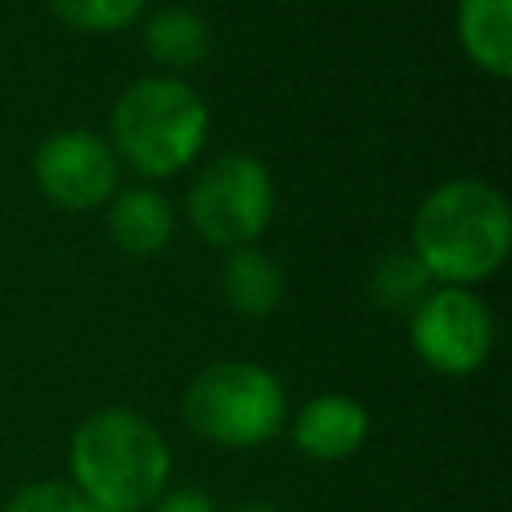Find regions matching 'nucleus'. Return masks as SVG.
I'll list each match as a JSON object with an SVG mask.
<instances>
[{"label":"nucleus","mask_w":512,"mask_h":512,"mask_svg":"<svg viewBox=\"0 0 512 512\" xmlns=\"http://www.w3.org/2000/svg\"><path fill=\"white\" fill-rule=\"evenodd\" d=\"M72 488L96 512H148L172 476L168 440L152 420L128 408L84 416L68 444Z\"/></svg>","instance_id":"obj_1"},{"label":"nucleus","mask_w":512,"mask_h":512,"mask_svg":"<svg viewBox=\"0 0 512 512\" xmlns=\"http://www.w3.org/2000/svg\"><path fill=\"white\" fill-rule=\"evenodd\" d=\"M512 244V212L484 180H448L424 196L412 220V256L448 288L492 276Z\"/></svg>","instance_id":"obj_2"},{"label":"nucleus","mask_w":512,"mask_h":512,"mask_svg":"<svg viewBox=\"0 0 512 512\" xmlns=\"http://www.w3.org/2000/svg\"><path fill=\"white\" fill-rule=\"evenodd\" d=\"M208 108L180 76H144L112 108L116 152L148 176H172L204 148Z\"/></svg>","instance_id":"obj_3"},{"label":"nucleus","mask_w":512,"mask_h":512,"mask_svg":"<svg viewBox=\"0 0 512 512\" xmlns=\"http://www.w3.org/2000/svg\"><path fill=\"white\" fill-rule=\"evenodd\" d=\"M184 424L216 448H260L288 420L284 384L256 360H216L184 388Z\"/></svg>","instance_id":"obj_4"},{"label":"nucleus","mask_w":512,"mask_h":512,"mask_svg":"<svg viewBox=\"0 0 512 512\" xmlns=\"http://www.w3.org/2000/svg\"><path fill=\"white\" fill-rule=\"evenodd\" d=\"M196 232L220 248H248L272 216V176L248 152L216 156L188 188Z\"/></svg>","instance_id":"obj_5"},{"label":"nucleus","mask_w":512,"mask_h":512,"mask_svg":"<svg viewBox=\"0 0 512 512\" xmlns=\"http://www.w3.org/2000/svg\"><path fill=\"white\" fill-rule=\"evenodd\" d=\"M416 356L444 376L476 372L492 352V312L468 288H432L408 320Z\"/></svg>","instance_id":"obj_6"},{"label":"nucleus","mask_w":512,"mask_h":512,"mask_svg":"<svg viewBox=\"0 0 512 512\" xmlns=\"http://www.w3.org/2000/svg\"><path fill=\"white\" fill-rule=\"evenodd\" d=\"M32 172L40 192L60 208H96L116 192V152L88 128L52 132L36 156Z\"/></svg>","instance_id":"obj_7"},{"label":"nucleus","mask_w":512,"mask_h":512,"mask_svg":"<svg viewBox=\"0 0 512 512\" xmlns=\"http://www.w3.org/2000/svg\"><path fill=\"white\" fill-rule=\"evenodd\" d=\"M368 440V412L344 392L312 396L292 416V444L316 464H340Z\"/></svg>","instance_id":"obj_8"},{"label":"nucleus","mask_w":512,"mask_h":512,"mask_svg":"<svg viewBox=\"0 0 512 512\" xmlns=\"http://www.w3.org/2000/svg\"><path fill=\"white\" fill-rule=\"evenodd\" d=\"M456 28L464 52L492 76H512V0H460Z\"/></svg>","instance_id":"obj_9"},{"label":"nucleus","mask_w":512,"mask_h":512,"mask_svg":"<svg viewBox=\"0 0 512 512\" xmlns=\"http://www.w3.org/2000/svg\"><path fill=\"white\" fill-rule=\"evenodd\" d=\"M108 228L120 252L128 256H156L172 240V204L152 188L116 192Z\"/></svg>","instance_id":"obj_10"},{"label":"nucleus","mask_w":512,"mask_h":512,"mask_svg":"<svg viewBox=\"0 0 512 512\" xmlns=\"http://www.w3.org/2000/svg\"><path fill=\"white\" fill-rule=\"evenodd\" d=\"M220 292L240 316H272L284 300V272L272 256L256 248H232V256L220 268Z\"/></svg>","instance_id":"obj_11"},{"label":"nucleus","mask_w":512,"mask_h":512,"mask_svg":"<svg viewBox=\"0 0 512 512\" xmlns=\"http://www.w3.org/2000/svg\"><path fill=\"white\" fill-rule=\"evenodd\" d=\"M144 44H148L152 60L172 64V68H188V64H200L208 56L212 32H208L204 16H196L192 8H160L144 28Z\"/></svg>","instance_id":"obj_12"},{"label":"nucleus","mask_w":512,"mask_h":512,"mask_svg":"<svg viewBox=\"0 0 512 512\" xmlns=\"http://www.w3.org/2000/svg\"><path fill=\"white\" fill-rule=\"evenodd\" d=\"M428 280L432 276L412 252H392L372 276V296L384 308H416L428 296Z\"/></svg>","instance_id":"obj_13"},{"label":"nucleus","mask_w":512,"mask_h":512,"mask_svg":"<svg viewBox=\"0 0 512 512\" xmlns=\"http://www.w3.org/2000/svg\"><path fill=\"white\" fill-rule=\"evenodd\" d=\"M52 12L80 32H116L140 16L144 0H48Z\"/></svg>","instance_id":"obj_14"},{"label":"nucleus","mask_w":512,"mask_h":512,"mask_svg":"<svg viewBox=\"0 0 512 512\" xmlns=\"http://www.w3.org/2000/svg\"><path fill=\"white\" fill-rule=\"evenodd\" d=\"M4 512H96L68 480H32V484H20Z\"/></svg>","instance_id":"obj_15"},{"label":"nucleus","mask_w":512,"mask_h":512,"mask_svg":"<svg viewBox=\"0 0 512 512\" xmlns=\"http://www.w3.org/2000/svg\"><path fill=\"white\" fill-rule=\"evenodd\" d=\"M148 512H220V504L204 488H172Z\"/></svg>","instance_id":"obj_16"},{"label":"nucleus","mask_w":512,"mask_h":512,"mask_svg":"<svg viewBox=\"0 0 512 512\" xmlns=\"http://www.w3.org/2000/svg\"><path fill=\"white\" fill-rule=\"evenodd\" d=\"M228 512H280L272 500H240L236 508H228Z\"/></svg>","instance_id":"obj_17"}]
</instances>
